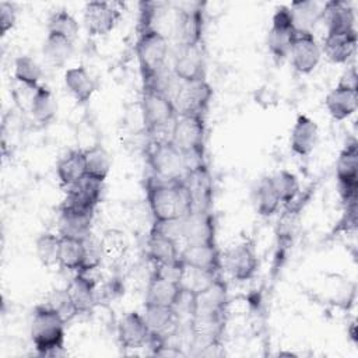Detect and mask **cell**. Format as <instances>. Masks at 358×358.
Here are the masks:
<instances>
[{
  "instance_id": "14",
  "label": "cell",
  "mask_w": 358,
  "mask_h": 358,
  "mask_svg": "<svg viewBox=\"0 0 358 358\" xmlns=\"http://www.w3.org/2000/svg\"><path fill=\"white\" fill-rule=\"evenodd\" d=\"M185 294L186 291L182 287L180 281L168 278L162 275L159 271L154 270L145 288L144 305L178 308Z\"/></svg>"
},
{
  "instance_id": "33",
  "label": "cell",
  "mask_w": 358,
  "mask_h": 358,
  "mask_svg": "<svg viewBox=\"0 0 358 358\" xmlns=\"http://www.w3.org/2000/svg\"><path fill=\"white\" fill-rule=\"evenodd\" d=\"M41 64L28 55H21L14 60V78L25 88L35 91L41 84L42 78Z\"/></svg>"
},
{
  "instance_id": "8",
  "label": "cell",
  "mask_w": 358,
  "mask_h": 358,
  "mask_svg": "<svg viewBox=\"0 0 358 358\" xmlns=\"http://www.w3.org/2000/svg\"><path fill=\"white\" fill-rule=\"evenodd\" d=\"M336 179L340 199L345 206L357 204L358 190V143L348 140L340 150L336 161Z\"/></svg>"
},
{
  "instance_id": "16",
  "label": "cell",
  "mask_w": 358,
  "mask_h": 358,
  "mask_svg": "<svg viewBox=\"0 0 358 358\" xmlns=\"http://www.w3.org/2000/svg\"><path fill=\"white\" fill-rule=\"evenodd\" d=\"M151 330L144 315L137 310L124 313L117 323V340L124 350H137L148 345Z\"/></svg>"
},
{
  "instance_id": "17",
  "label": "cell",
  "mask_w": 358,
  "mask_h": 358,
  "mask_svg": "<svg viewBox=\"0 0 358 358\" xmlns=\"http://www.w3.org/2000/svg\"><path fill=\"white\" fill-rule=\"evenodd\" d=\"M358 34L355 31L326 32L322 46V55L334 64L348 63L357 52Z\"/></svg>"
},
{
  "instance_id": "5",
  "label": "cell",
  "mask_w": 358,
  "mask_h": 358,
  "mask_svg": "<svg viewBox=\"0 0 358 358\" xmlns=\"http://www.w3.org/2000/svg\"><path fill=\"white\" fill-rule=\"evenodd\" d=\"M206 116L197 113H178L171 124V143L187 158L201 155L206 143Z\"/></svg>"
},
{
  "instance_id": "29",
  "label": "cell",
  "mask_w": 358,
  "mask_h": 358,
  "mask_svg": "<svg viewBox=\"0 0 358 358\" xmlns=\"http://www.w3.org/2000/svg\"><path fill=\"white\" fill-rule=\"evenodd\" d=\"M99 248L103 260L115 264L124 259L129 250V239L119 228L105 229L99 238Z\"/></svg>"
},
{
  "instance_id": "6",
  "label": "cell",
  "mask_w": 358,
  "mask_h": 358,
  "mask_svg": "<svg viewBox=\"0 0 358 358\" xmlns=\"http://www.w3.org/2000/svg\"><path fill=\"white\" fill-rule=\"evenodd\" d=\"M298 34L294 13L289 6H277L267 32V49L273 60L280 64L289 56L292 42Z\"/></svg>"
},
{
  "instance_id": "4",
  "label": "cell",
  "mask_w": 358,
  "mask_h": 358,
  "mask_svg": "<svg viewBox=\"0 0 358 358\" xmlns=\"http://www.w3.org/2000/svg\"><path fill=\"white\" fill-rule=\"evenodd\" d=\"M141 115L147 131L154 133L172 124L178 115L173 98L157 81L143 83Z\"/></svg>"
},
{
  "instance_id": "2",
  "label": "cell",
  "mask_w": 358,
  "mask_h": 358,
  "mask_svg": "<svg viewBox=\"0 0 358 358\" xmlns=\"http://www.w3.org/2000/svg\"><path fill=\"white\" fill-rule=\"evenodd\" d=\"M66 320L46 302L36 305L32 312L29 336L38 355L55 357L64 351Z\"/></svg>"
},
{
  "instance_id": "38",
  "label": "cell",
  "mask_w": 358,
  "mask_h": 358,
  "mask_svg": "<svg viewBox=\"0 0 358 358\" xmlns=\"http://www.w3.org/2000/svg\"><path fill=\"white\" fill-rule=\"evenodd\" d=\"M52 309H55L64 320L66 323H70L74 317L78 316V310L67 291V288H56L50 292L48 302Z\"/></svg>"
},
{
  "instance_id": "11",
  "label": "cell",
  "mask_w": 358,
  "mask_h": 358,
  "mask_svg": "<svg viewBox=\"0 0 358 358\" xmlns=\"http://www.w3.org/2000/svg\"><path fill=\"white\" fill-rule=\"evenodd\" d=\"M322 46L315 34L308 29H298L289 50V60L299 74H310L320 63Z\"/></svg>"
},
{
  "instance_id": "41",
  "label": "cell",
  "mask_w": 358,
  "mask_h": 358,
  "mask_svg": "<svg viewBox=\"0 0 358 358\" xmlns=\"http://www.w3.org/2000/svg\"><path fill=\"white\" fill-rule=\"evenodd\" d=\"M355 322H351L350 323V327L347 329V333L350 334V338L354 341V343H357V330H355Z\"/></svg>"
},
{
  "instance_id": "10",
  "label": "cell",
  "mask_w": 358,
  "mask_h": 358,
  "mask_svg": "<svg viewBox=\"0 0 358 358\" xmlns=\"http://www.w3.org/2000/svg\"><path fill=\"white\" fill-rule=\"evenodd\" d=\"M122 11L115 3L109 1H88L84 6L83 21L90 36H105L110 34L119 24Z\"/></svg>"
},
{
  "instance_id": "39",
  "label": "cell",
  "mask_w": 358,
  "mask_h": 358,
  "mask_svg": "<svg viewBox=\"0 0 358 358\" xmlns=\"http://www.w3.org/2000/svg\"><path fill=\"white\" fill-rule=\"evenodd\" d=\"M17 24V7L14 3L1 1L0 3V34L7 35Z\"/></svg>"
},
{
  "instance_id": "24",
  "label": "cell",
  "mask_w": 358,
  "mask_h": 358,
  "mask_svg": "<svg viewBox=\"0 0 358 358\" xmlns=\"http://www.w3.org/2000/svg\"><path fill=\"white\" fill-rule=\"evenodd\" d=\"M180 260L185 266L214 273L218 266V255L208 241H196L189 243L180 252Z\"/></svg>"
},
{
  "instance_id": "27",
  "label": "cell",
  "mask_w": 358,
  "mask_h": 358,
  "mask_svg": "<svg viewBox=\"0 0 358 358\" xmlns=\"http://www.w3.org/2000/svg\"><path fill=\"white\" fill-rule=\"evenodd\" d=\"M29 113L32 119L39 124H50L57 115V101L46 85H39L32 91L29 101Z\"/></svg>"
},
{
  "instance_id": "23",
  "label": "cell",
  "mask_w": 358,
  "mask_h": 358,
  "mask_svg": "<svg viewBox=\"0 0 358 358\" xmlns=\"http://www.w3.org/2000/svg\"><path fill=\"white\" fill-rule=\"evenodd\" d=\"M92 218L94 213L60 208L57 234L60 236H70L84 241L92 235Z\"/></svg>"
},
{
  "instance_id": "35",
  "label": "cell",
  "mask_w": 358,
  "mask_h": 358,
  "mask_svg": "<svg viewBox=\"0 0 358 358\" xmlns=\"http://www.w3.org/2000/svg\"><path fill=\"white\" fill-rule=\"evenodd\" d=\"M144 319L154 334L164 336V333L175 323L176 308L144 305Z\"/></svg>"
},
{
  "instance_id": "18",
  "label": "cell",
  "mask_w": 358,
  "mask_h": 358,
  "mask_svg": "<svg viewBox=\"0 0 358 358\" xmlns=\"http://www.w3.org/2000/svg\"><path fill=\"white\" fill-rule=\"evenodd\" d=\"M96 270L99 268L77 271L66 287L78 310V315L90 313L96 305L98 281L94 277V273Z\"/></svg>"
},
{
  "instance_id": "31",
  "label": "cell",
  "mask_w": 358,
  "mask_h": 358,
  "mask_svg": "<svg viewBox=\"0 0 358 358\" xmlns=\"http://www.w3.org/2000/svg\"><path fill=\"white\" fill-rule=\"evenodd\" d=\"M85 155V175L96 180L105 182L112 166L109 152L101 144H92L84 148Z\"/></svg>"
},
{
  "instance_id": "22",
  "label": "cell",
  "mask_w": 358,
  "mask_h": 358,
  "mask_svg": "<svg viewBox=\"0 0 358 358\" xmlns=\"http://www.w3.org/2000/svg\"><path fill=\"white\" fill-rule=\"evenodd\" d=\"M324 106L334 120H345L351 117L358 109V91L336 85L327 92L324 98Z\"/></svg>"
},
{
  "instance_id": "19",
  "label": "cell",
  "mask_w": 358,
  "mask_h": 358,
  "mask_svg": "<svg viewBox=\"0 0 358 358\" xmlns=\"http://www.w3.org/2000/svg\"><path fill=\"white\" fill-rule=\"evenodd\" d=\"M319 143V126L308 115L296 116L289 133V148L296 157L310 155Z\"/></svg>"
},
{
  "instance_id": "40",
  "label": "cell",
  "mask_w": 358,
  "mask_h": 358,
  "mask_svg": "<svg viewBox=\"0 0 358 358\" xmlns=\"http://www.w3.org/2000/svg\"><path fill=\"white\" fill-rule=\"evenodd\" d=\"M338 87H344L347 90H357L358 91V73H357V67L355 66H350L347 67L341 76L338 77L337 84Z\"/></svg>"
},
{
  "instance_id": "37",
  "label": "cell",
  "mask_w": 358,
  "mask_h": 358,
  "mask_svg": "<svg viewBox=\"0 0 358 358\" xmlns=\"http://www.w3.org/2000/svg\"><path fill=\"white\" fill-rule=\"evenodd\" d=\"M60 235L55 232H42L35 241V252L38 260L45 267L59 266Z\"/></svg>"
},
{
  "instance_id": "12",
  "label": "cell",
  "mask_w": 358,
  "mask_h": 358,
  "mask_svg": "<svg viewBox=\"0 0 358 358\" xmlns=\"http://www.w3.org/2000/svg\"><path fill=\"white\" fill-rule=\"evenodd\" d=\"M224 266L234 280H252L259 268V257L255 245L250 241H243L228 249L224 256Z\"/></svg>"
},
{
  "instance_id": "32",
  "label": "cell",
  "mask_w": 358,
  "mask_h": 358,
  "mask_svg": "<svg viewBox=\"0 0 358 358\" xmlns=\"http://www.w3.org/2000/svg\"><path fill=\"white\" fill-rule=\"evenodd\" d=\"M84 241L70 238V236H60L59 266L62 268L77 273L83 267L84 256H85Z\"/></svg>"
},
{
  "instance_id": "21",
  "label": "cell",
  "mask_w": 358,
  "mask_h": 358,
  "mask_svg": "<svg viewBox=\"0 0 358 358\" xmlns=\"http://www.w3.org/2000/svg\"><path fill=\"white\" fill-rule=\"evenodd\" d=\"M148 255L151 260L158 264H172L180 260V252L178 243L172 235H169L161 225H155L148 236Z\"/></svg>"
},
{
  "instance_id": "30",
  "label": "cell",
  "mask_w": 358,
  "mask_h": 358,
  "mask_svg": "<svg viewBox=\"0 0 358 358\" xmlns=\"http://www.w3.org/2000/svg\"><path fill=\"white\" fill-rule=\"evenodd\" d=\"M74 43L76 42L67 38H63L55 34H46V38L42 46V55L46 63L56 69L63 67L69 62V59L73 56Z\"/></svg>"
},
{
  "instance_id": "25",
  "label": "cell",
  "mask_w": 358,
  "mask_h": 358,
  "mask_svg": "<svg viewBox=\"0 0 358 358\" xmlns=\"http://www.w3.org/2000/svg\"><path fill=\"white\" fill-rule=\"evenodd\" d=\"M320 18L324 20L326 32L333 31H355V11L350 3L331 0L324 3L320 11Z\"/></svg>"
},
{
  "instance_id": "28",
  "label": "cell",
  "mask_w": 358,
  "mask_h": 358,
  "mask_svg": "<svg viewBox=\"0 0 358 358\" xmlns=\"http://www.w3.org/2000/svg\"><path fill=\"white\" fill-rule=\"evenodd\" d=\"M56 176L63 187H70L85 176L84 148L71 150L56 164Z\"/></svg>"
},
{
  "instance_id": "9",
  "label": "cell",
  "mask_w": 358,
  "mask_h": 358,
  "mask_svg": "<svg viewBox=\"0 0 358 358\" xmlns=\"http://www.w3.org/2000/svg\"><path fill=\"white\" fill-rule=\"evenodd\" d=\"M172 71L180 83H197L207 80V63L201 43L180 45L173 56Z\"/></svg>"
},
{
  "instance_id": "26",
  "label": "cell",
  "mask_w": 358,
  "mask_h": 358,
  "mask_svg": "<svg viewBox=\"0 0 358 358\" xmlns=\"http://www.w3.org/2000/svg\"><path fill=\"white\" fill-rule=\"evenodd\" d=\"M255 211L264 218L273 217L281 207L280 197L274 189L271 175H266L257 180L252 192Z\"/></svg>"
},
{
  "instance_id": "7",
  "label": "cell",
  "mask_w": 358,
  "mask_h": 358,
  "mask_svg": "<svg viewBox=\"0 0 358 358\" xmlns=\"http://www.w3.org/2000/svg\"><path fill=\"white\" fill-rule=\"evenodd\" d=\"M150 165L154 176L166 180H185L189 169L186 157L171 143V140L158 141L150 152Z\"/></svg>"
},
{
  "instance_id": "36",
  "label": "cell",
  "mask_w": 358,
  "mask_h": 358,
  "mask_svg": "<svg viewBox=\"0 0 358 358\" xmlns=\"http://www.w3.org/2000/svg\"><path fill=\"white\" fill-rule=\"evenodd\" d=\"M271 180L281 204H291L301 192L299 178L288 169L277 171L274 175H271Z\"/></svg>"
},
{
  "instance_id": "3",
  "label": "cell",
  "mask_w": 358,
  "mask_h": 358,
  "mask_svg": "<svg viewBox=\"0 0 358 358\" xmlns=\"http://www.w3.org/2000/svg\"><path fill=\"white\" fill-rule=\"evenodd\" d=\"M169 53V43L166 36L157 27L152 25L148 11L141 24L136 41V55L143 77V83L157 81L165 66Z\"/></svg>"
},
{
  "instance_id": "34",
  "label": "cell",
  "mask_w": 358,
  "mask_h": 358,
  "mask_svg": "<svg viewBox=\"0 0 358 358\" xmlns=\"http://www.w3.org/2000/svg\"><path fill=\"white\" fill-rule=\"evenodd\" d=\"M48 34H55L63 38H67L73 42L77 41L80 32V24L77 18L67 10L59 8L55 10L48 18Z\"/></svg>"
},
{
  "instance_id": "13",
  "label": "cell",
  "mask_w": 358,
  "mask_h": 358,
  "mask_svg": "<svg viewBox=\"0 0 358 358\" xmlns=\"http://www.w3.org/2000/svg\"><path fill=\"white\" fill-rule=\"evenodd\" d=\"M103 182L91 176H84L66 190V197L60 208H70L78 211L94 213L101 201Z\"/></svg>"
},
{
  "instance_id": "20",
  "label": "cell",
  "mask_w": 358,
  "mask_h": 358,
  "mask_svg": "<svg viewBox=\"0 0 358 358\" xmlns=\"http://www.w3.org/2000/svg\"><path fill=\"white\" fill-rule=\"evenodd\" d=\"M63 81L66 90L78 105H85L87 102H90V99L98 90V83L83 64L67 69L64 71Z\"/></svg>"
},
{
  "instance_id": "15",
  "label": "cell",
  "mask_w": 358,
  "mask_h": 358,
  "mask_svg": "<svg viewBox=\"0 0 358 358\" xmlns=\"http://www.w3.org/2000/svg\"><path fill=\"white\" fill-rule=\"evenodd\" d=\"M213 99V88L207 80L197 83H182L173 99L178 113H207Z\"/></svg>"
},
{
  "instance_id": "1",
  "label": "cell",
  "mask_w": 358,
  "mask_h": 358,
  "mask_svg": "<svg viewBox=\"0 0 358 358\" xmlns=\"http://www.w3.org/2000/svg\"><path fill=\"white\" fill-rule=\"evenodd\" d=\"M145 190L147 203L155 224H175L190 214L192 193L186 180L166 182L154 176L147 182Z\"/></svg>"
}]
</instances>
